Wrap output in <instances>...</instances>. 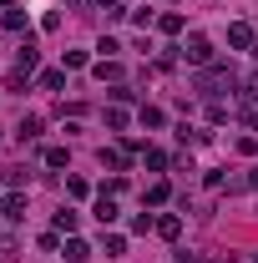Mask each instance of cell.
Wrapping results in <instances>:
<instances>
[{
  "label": "cell",
  "mask_w": 258,
  "mask_h": 263,
  "mask_svg": "<svg viewBox=\"0 0 258 263\" xmlns=\"http://www.w3.org/2000/svg\"><path fill=\"white\" fill-rule=\"evenodd\" d=\"M101 5H117V0H101Z\"/></svg>",
  "instance_id": "cell-18"
},
{
  "label": "cell",
  "mask_w": 258,
  "mask_h": 263,
  "mask_svg": "<svg viewBox=\"0 0 258 263\" xmlns=\"http://www.w3.org/2000/svg\"><path fill=\"white\" fill-rule=\"evenodd\" d=\"M101 162H106V167H127V152H117V147H112V152H101Z\"/></svg>",
  "instance_id": "cell-15"
},
{
  "label": "cell",
  "mask_w": 258,
  "mask_h": 263,
  "mask_svg": "<svg viewBox=\"0 0 258 263\" xmlns=\"http://www.w3.org/2000/svg\"><path fill=\"white\" fill-rule=\"evenodd\" d=\"M97 81H122V66H112V61H101V66H97Z\"/></svg>",
  "instance_id": "cell-8"
},
{
  "label": "cell",
  "mask_w": 258,
  "mask_h": 263,
  "mask_svg": "<svg viewBox=\"0 0 258 263\" xmlns=\"http://www.w3.org/2000/svg\"><path fill=\"white\" fill-rule=\"evenodd\" d=\"M167 193H172L167 182H152V187H147V202H167Z\"/></svg>",
  "instance_id": "cell-12"
},
{
  "label": "cell",
  "mask_w": 258,
  "mask_h": 263,
  "mask_svg": "<svg viewBox=\"0 0 258 263\" xmlns=\"http://www.w3.org/2000/svg\"><path fill=\"white\" fill-rule=\"evenodd\" d=\"M243 122H248V127H258V106H253V101H248V111H243Z\"/></svg>",
  "instance_id": "cell-17"
},
{
  "label": "cell",
  "mask_w": 258,
  "mask_h": 263,
  "mask_svg": "<svg viewBox=\"0 0 258 263\" xmlns=\"http://www.w3.org/2000/svg\"><path fill=\"white\" fill-rule=\"evenodd\" d=\"M41 86H46V91H61L66 76H61V71H41Z\"/></svg>",
  "instance_id": "cell-7"
},
{
  "label": "cell",
  "mask_w": 258,
  "mask_h": 263,
  "mask_svg": "<svg viewBox=\"0 0 258 263\" xmlns=\"http://www.w3.org/2000/svg\"><path fill=\"white\" fill-rule=\"evenodd\" d=\"M157 26H162V31H167V35H177V31H182V15H162Z\"/></svg>",
  "instance_id": "cell-14"
},
{
  "label": "cell",
  "mask_w": 258,
  "mask_h": 263,
  "mask_svg": "<svg viewBox=\"0 0 258 263\" xmlns=\"http://www.w3.org/2000/svg\"><path fill=\"white\" fill-rule=\"evenodd\" d=\"M46 162H51V167H66V147H46Z\"/></svg>",
  "instance_id": "cell-16"
},
{
  "label": "cell",
  "mask_w": 258,
  "mask_h": 263,
  "mask_svg": "<svg viewBox=\"0 0 258 263\" xmlns=\"http://www.w3.org/2000/svg\"><path fill=\"white\" fill-rule=\"evenodd\" d=\"M5 31H26V10H10L5 15Z\"/></svg>",
  "instance_id": "cell-13"
},
{
  "label": "cell",
  "mask_w": 258,
  "mask_h": 263,
  "mask_svg": "<svg viewBox=\"0 0 258 263\" xmlns=\"http://www.w3.org/2000/svg\"><path fill=\"white\" fill-rule=\"evenodd\" d=\"M157 233H162V238H177V233H182V218H162Z\"/></svg>",
  "instance_id": "cell-9"
},
{
  "label": "cell",
  "mask_w": 258,
  "mask_h": 263,
  "mask_svg": "<svg viewBox=\"0 0 258 263\" xmlns=\"http://www.w3.org/2000/svg\"><path fill=\"white\" fill-rule=\"evenodd\" d=\"M66 258H71V263H86V258H91V248H86L81 238H71V243H66Z\"/></svg>",
  "instance_id": "cell-4"
},
{
  "label": "cell",
  "mask_w": 258,
  "mask_h": 263,
  "mask_svg": "<svg viewBox=\"0 0 258 263\" xmlns=\"http://www.w3.org/2000/svg\"><path fill=\"white\" fill-rule=\"evenodd\" d=\"M66 193H71V197H86L91 187H86V177H66Z\"/></svg>",
  "instance_id": "cell-10"
},
{
  "label": "cell",
  "mask_w": 258,
  "mask_h": 263,
  "mask_svg": "<svg viewBox=\"0 0 258 263\" xmlns=\"http://www.w3.org/2000/svg\"><path fill=\"white\" fill-rule=\"evenodd\" d=\"M0 213H5L10 223H15V218H26V197H21V193H5V197H0Z\"/></svg>",
  "instance_id": "cell-2"
},
{
  "label": "cell",
  "mask_w": 258,
  "mask_h": 263,
  "mask_svg": "<svg viewBox=\"0 0 258 263\" xmlns=\"http://www.w3.org/2000/svg\"><path fill=\"white\" fill-rule=\"evenodd\" d=\"M97 218H101V223H117V202H112L106 193L97 197Z\"/></svg>",
  "instance_id": "cell-5"
},
{
  "label": "cell",
  "mask_w": 258,
  "mask_h": 263,
  "mask_svg": "<svg viewBox=\"0 0 258 263\" xmlns=\"http://www.w3.org/2000/svg\"><path fill=\"white\" fill-rule=\"evenodd\" d=\"M182 56H188L193 66H213V41H208V35H188Z\"/></svg>",
  "instance_id": "cell-1"
},
{
  "label": "cell",
  "mask_w": 258,
  "mask_h": 263,
  "mask_svg": "<svg viewBox=\"0 0 258 263\" xmlns=\"http://www.w3.org/2000/svg\"><path fill=\"white\" fill-rule=\"evenodd\" d=\"M15 137H21V142H35V137H41V117H26V122L15 127Z\"/></svg>",
  "instance_id": "cell-3"
},
{
  "label": "cell",
  "mask_w": 258,
  "mask_h": 263,
  "mask_svg": "<svg viewBox=\"0 0 258 263\" xmlns=\"http://www.w3.org/2000/svg\"><path fill=\"white\" fill-rule=\"evenodd\" d=\"M228 41L243 51V46H253V31H248V26H233V31H228Z\"/></svg>",
  "instance_id": "cell-6"
},
{
  "label": "cell",
  "mask_w": 258,
  "mask_h": 263,
  "mask_svg": "<svg viewBox=\"0 0 258 263\" xmlns=\"http://www.w3.org/2000/svg\"><path fill=\"white\" fill-rule=\"evenodd\" d=\"M56 228H61V233L76 228V213H71V208H61V213H56Z\"/></svg>",
  "instance_id": "cell-11"
}]
</instances>
